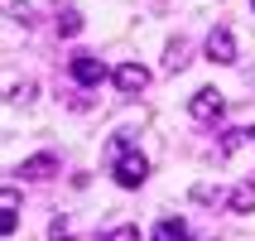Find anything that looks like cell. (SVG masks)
I'll list each match as a JSON object with an SVG mask.
<instances>
[{"label":"cell","instance_id":"obj_11","mask_svg":"<svg viewBox=\"0 0 255 241\" xmlns=\"http://www.w3.org/2000/svg\"><path fill=\"white\" fill-rule=\"evenodd\" d=\"M53 24H58V34H63V39H72V34H82V14L68 5V10H58V19H53Z\"/></svg>","mask_w":255,"mask_h":241},{"label":"cell","instance_id":"obj_14","mask_svg":"<svg viewBox=\"0 0 255 241\" xmlns=\"http://www.w3.org/2000/svg\"><path fill=\"white\" fill-rule=\"evenodd\" d=\"M34 92H39L34 82H14L10 87V101H34Z\"/></svg>","mask_w":255,"mask_h":241},{"label":"cell","instance_id":"obj_13","mask_svg":"<svg viewBox=\"0 0 255 241\" xmlns=\"http://www.w3.org/2000/svg\"><path fill=\"white\" fill-rule=\"evenodd\" d=\"M101 241H140V227H130V222H126V227L106 232V237H101Z\"/></svg>","mask_w":255,"mask_h":241},{"label":"cell","instance_id":"obj_3","mask_svg":"<svg viewBox=\"0 0 255 241\" xmlns=\"http://www.w3.org/2000/svg\"><path fill=\"white\" fill-rule=\"evenodd\" d=\"M68 72H72L82 87H101V82H106V63H101L97 53H72V58H68Z\"/></svg>","mask_w":255,"mask_h":241},{"label":"cell","instance_id":"obj_10","mask_svg":"<svg viewBox=\"0 0 255 241\" xmlns=\"http://www.w3.org/2000/svg\"><path fill=\"white\" fill-rule=\"evenodd\" d=\"M0 203H5V222H0V227H5V237H14V227H19V188H5V193H0Z\"/></svg>","mask_w":255,"mask_h":241},{"label":"cell","instance_id":"obj_9","mask_svg":"<svg viewBox=\"0 0 255 241\" xmlns=\"http://www.w3.org/2000/svg\"><path fill=\"white\" fill-rule=\"evenodd\" d=\"M183 68H188V43L169 39V48H164V72H183Z\"/></svg>","mask_w":255,"mask_h":241},{"label":"cell","instance_id":"obj_8","mask_svg":"<svg viewBox=\"0 0 255 241\" xmlns=\"http://www.w3.org/2000/svg\"><path fill=\"white\" fill-rule=\"evenodd\" d=\"M154 241H193V237H188V222H183V217H164V222L154 227Z\"/></svg>","mask_w":255,"mask_h":241},{"label":"cell","instance_id":"obj_12","mask_svg":"<svg viewBox=\"0 0 255 241\" xmlns=\"http://www.w3.org/2000/svg\"><path fill=\"white\" fill-rule=\"evenodd\" d=\"M48 237H53V241H68L72 237V222H68V217H53V222H48Z\"/></svg>","mask_w":255,"mask_h":241},{"label":"cell","instance_id":"obj_5","mask_svg":"<svg viewBox=\"0 0 255 241\" xmlns=\"http://www.w3.org/2000/svg\"><path fill=\"white\" fill-rule=\"evenodd\" d=\"M111 77H116V87H121L126 97H135V92H144V87H149V72H144L140 63H121Z\"/></svg>","mask_w":255,"mask_h":241},{"label":"cell","instance_id":"obj_1","mask_svg":"<svg viewBox=\"0 0 255 241\" xmlns=\"http://www.w3.org/2000/svg\"><path fill=\"white\" fill-rule=\"evenodd\" d=\"M106 159H111V179H116L121 188H140L144 179H149V159L140 155V145L130 140L126 130H121V135H111Z\"/></svg>","mask_w":255,"mask_h":241},{"label":"cell","instance_id":"obj_15","mask_svg":"<svg viewBox=\"0 0 255 241\" xmlns=\"http://www.w3.org/2000/svg\"><path fill=\"white\" fill-rule=\"evenodd\" d=\"M251 5H255V0H251Z\"/></svg>","mask_w":255,"mask_h":241},{"label":"cell","instance_id":"obj_4","mask_svg":"<svg viewBox=\"0 0 255 241\" xmlns=\"http://www.w3.org/2000/svg\"><path fill=\"white\" fill-rule=\"evenodd\" d=\"M207 58H212V63H222V68H227V63H236V39H231L227 24H217L212 34H207Z\"/></svg>","mask_w":255,"mask_h":241},{"label":"cell","instance_id":"obj_7","mask_svg":"<svg viewBox=\"0 0 255 241\" xmlns=\"http://www.w3.org/2000/svg\"><path fill=\"white\" fill-rule=\"evenodd\" d=\"M227 208H231V213H255V179H241V184L231 188Z\"/></svg>","mask_w":255,"mask_h":241},{"label":"cell","instance_id":"obj_2","mask_svg":"<svg viewBox=\"0 0 255 241\" xmlns=\"http://www.w3.org/2000/svg\"><path fill=\"white\" fill-rule=\"evenodd\" d=\"M222 111H227V97H222L217 87H202V92H193V101H188V116L202 121V126L222 121Z\"/></svg>","mask_w":255,"mask_h":241},{"label":"cell","instance_id":"obj_6","mask_svg":"<svg viewBox=\"0 0 255 241\" xmlns=\"http://www.w3.org/2000/svg\"><path fill=\"white\" fill-rule=\"evenodd\" d=\"M58 174V155H34L19 164V179H53Z\"/></svg>","mask_w":255,"mask_h":241}]
</instances>
